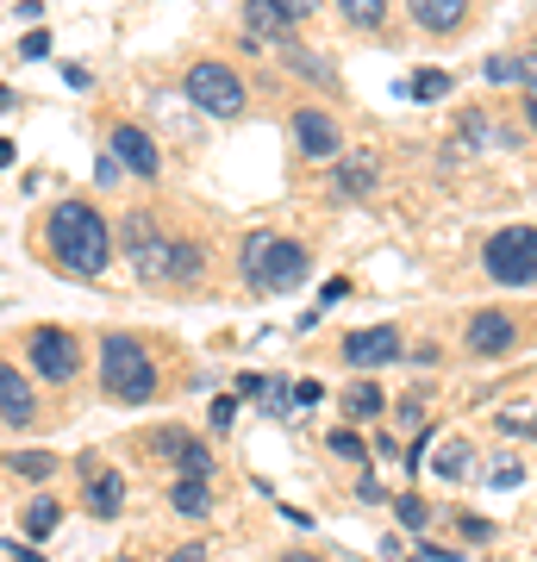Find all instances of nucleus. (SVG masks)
I'll list each match as a JSON object with an SVG mask.
<instances>
[{"label":"nucleus","instance_id":"nucleus-28","mask_svg":"<svg viewBox=\"0 0 537 562\" xmlns=\"http://www.w3.org/2000/svg\"><path fill=\"white\" fill-rule=\"evenodd\" d=\"M318 7H325V0H276V13H281L288 25H294V20H313Z\"/></svg>","mask_w":537,"mask_h":562},{"label":"nucleus","instance_id":"nucleus-1","mask_svg":"<svg viewBox=\"0 0 537 562\" xmlns=\"http://www.w3.org/2000/svg\"><path fill=\"white\" fill-rule=\"evenodd\" d=\"M44 244H51L57 269H69V276H100L107 257H113V232H107V220H100L88 201H57L51 206Z\"/></svg>","mask_w":537,"mask_h":562},{"label":"nucleus","instance_id":"nucleus-30","mask_svg":"<svg viewBox=\"0 0 537 562\" xmlns=\"http://www.w3.org/2000/svg\"><path fill=\"white\" fill-rule=\"evenodd\" d=\"M518 482H525V469H518V462H494V487H500V494H513Z\"/></svg>","mask_w":537,"mask_h":562},{"label":"nucleus","instance_id":"nucleus-22","mask_svg":"<svg viewBox=\"0 0 537 562\" xmlns=\"http://www.w3.org/2000/svg\"><path fill=\"white\" fill-rule=\"evenodd\" d=\"M57 519H63V506L51 501V494H38V501L25 506V531H32V543L51 538V531H57Z\"/></svg>","mask_w":537,"mask_h":562},{"label":"nucleus","instance_id":"nucleus-12","mask_svg":"<svg viewBox=\"0 0 537 562\" xmlns=\"http://www.w3.org/2000/svg\"><path fill=\"white\" fill-rule=\"evenodd\" d=\"M0 413H7V425H32V413H38L32 382H25L20 369H0Z\"/></svg>","mask_w":537,"mask_h":562},{"label":"nucleus","instance_id":"nucleus-4","mask_svg":"<svg viewBox=\"0 0 537 562\" xmlns=\"http://www.w3.org/2000/svg\"><path fill=\"white\" fill-rule=\"evenodd\" d=\"M100 382H107L113 401L144 406L157 394V362L144 357V344H132L125 331H107V338H100Z\"/></svg>","mask_w":537,"mask_h":562},{"label":"nucleus","instance_id":"nucleus-43","mask_svg":"<svg viewBox=\"0 0 537 562\" xmlns=\"http://www.w3.org/2000/svg\"><path fill=\"white\" fill-rule=\"evenodd\" d=\"M532 132H537V101H532Z\"/></svg>","mask_w":537,"mask_h":562},{"label":"nucleus","instance_id":"nucleus-7","mask_svg":"<svg viewBox=\"0 0 537 562\" xmlns=\"http://www.w3.org/2000/svg\"><path fill=\"white\" fill-rule=\"evenodd\" d=\"M32 369H38L44 382H76L81 344L69 331H57V325H44V331H32Z\"/></svg>","mask_w":537,"mask_h":562},{"label":"nucleus","instance_id":"nucleus-29","mask_svg":"<svg viewBox=\"0 0 537 562\" xmlns=\"http://www.w3.org/2000/svg\"><path fill=\"white\" fill-rule=\"evenodd\" d=\"M20 57H25V63L51 57V32H25V38H20Z\"/></svg>","mask_w":537,"mask_h":562},{"label":"nucleus","instance_id":"nucleus-32","mask_svg":"<svg viewBox=\"0 0 537 562\" xmlns=\"http://www.w3.org/2000/svg\"><path fill=\"white\" fill-rule=\"evenodd\" d=\"M488 132H494V125L481 120V113H469V120H462V144H488Z\"/></svg>","mask_w":537,"mask_h":562},{"label":"nucleus","instance_id":"nucleus-34","mask_svg":"<svg viewBox=\"0 0 537 562\" xmlns=\"http://www.w3.org/2000/svg\"><path fill=\"white\" fill-rule=\"evenodd\" d=\"M462 531H469L476 543H488V538H494V519H476V513H462Z\"/></svg>","mask_w":537,"mask_h":562},{"label":"nucleus","instance_id":"nucleus-3","mask_svg":"<svg viewBox=\"0 0 537 562\" xmlns=\"http://www.w3.org/2000/svg\"><path fill=\"white\" fill-rule=\"evenodd\" d=\"M244 281L250 288H269V294H288L306 281V250L281 232H250L244 238Z\"/></svg>","mask_w":537,"mask_h":562},{"label":"nucleus","instance_id":"nucleus-33","mask_svg":"<svg viewBox=\"0 0 537 562\" xmlns=\"http://www.w3.org/2000/svg\"><path fill=\"white\" fill-rule=\"evenodd\" d=\"M232 419H238V401H232V394H220V401H213V425H220V431H232Z\"/></svg>","mask_w":537,"mask_h":562},{"label":"nucleus","instance_id":"nucleus-18","mask_svg":"<svg viewBox=\"0 0 537 562\" xmlns=\"http://www.w3.org/2000/svg\"><path fill=\"white\" fill-rule=\"evenodd\" d=\"M469 462H476L469 438H450V443H438V457H432V475H438V482H462V475H469Z\"/></svg>","mask_w":537,"mask_h":562},{"label":"nucleus","instance_id":"nucleus-21","mask_svg":"<svg viewBox=\"0 0 537 562\" xmlns=\"http://www.w3.org/2000/svg\"><path fill=\"white\" fill-rule=\"evenodd\" d=\"M338 13L357 32H381V20H388V0H338Z\"/></svg>","mask_w":537,"mask_h":562},{"label":"nucleus","instance_id":"nucleus-20","mask_svg":"<svg viewBox=\"0 0 537 562\" xmlns=\"http://www.w3.org/2000/svg\"><path fill=\"white\" fill-rule=\"evenodd\" d=\"M7 469H13V475H25V482H44V475H57V457H51V450H13V457H7Z\"/></svg>","mask_w":537,"mask_h":562},{"label":"nucleus","instance_id":"nucleus-36","mask_svg":"<svg viewBox=\"0 0 537 562\" xmlns=\"http://www.w3.org/2000/svg\"><path fill=\"white\" fill-rule=\"evenodd\" d=\"M318 394H325L318 382H294V406H318Z\"/></svg>","mask_w":537,"mask_h":562},{"label":"nucleus","instance_id":"nucleus-27","mask_svg":"<svg viewBox=\"0 0 537 562\" xmlns=\"http://www.w3.org/2000/svg\"><path fill=\"white\" fill-rule=\"evenodd\" d=\"M488 81H525V57H488Z\"/></svg>","mask_w":537,"mask_h":562},{"label":"nucleus","instance_id":"nucleus-26","mask_svg":"<svg viewBox=\"0 0 537 562\" xmlns=\"http://www.w3.org/2000/svg\"><path fill=\"white\" fill-rule=\"evenodd\" d=\"M332 457H344V462H369V450H362L357 431H332Z\"/></svg>","mask_w":537,"mask_h":562},{"label":"nucleus","instance_id":"nucleus-38","mask_svg":"<svg viewBox=\"0 0 537 562\" xmlns=\"http://www.w3.org/2000/svg\"><path fill=\"white\" fill-rule=\"evenodd\" d=\"M94 176H100V188H113V181H120V157H100Z\"/></svg>","mask_w":537,"mask_h":562},{"label":"nucleus","instance_id":"nucleus-19","mask_svg":"<svg viewBox=\"0 0 537 562\" xmlns=\"http://www.w3.org/2000/svg\"><path fill=\"white\" fill-rule=\"evenodd\" d=\"M450 94V76L444 69H413L406 76V101H444Z\"/></svg>","mask_w":537,"mask_h":562},{"label":"nucleus","instance_id":"nucleus-41","mask_svg":"<svg viewBox=\"0 0 537 562\" xmlns=\"http://www.w3.org/2000/svg\"><path fill=\"white\" fill-rule=\"evenodd\" d=\"M276 562H318L313 550H288V557H276Z\"/></svg>","mask_w":537,"mask_h":562},{"label":"nucleus","instance_id":"nucleus-17","mask_svg":"<svg viewBox=\"0 0 537 562\" xmlns=\"http://www.w3.org/2000/svg\"><path fill=\"white\" fill-rule=\"evenodd\" d=\"M169 501H176V513H188V519H206V513H213V494H206V475H181V482L169 487Z\"/></svg>","mask_w":537,"mask_h":562},{"label":"nucleus","instance_id":"nucleus-5","mask_svg":"<svg viewBox=\"0 0 537 562\" xmlns=\"http://www.w3.org/2000/svg\"><path fill=\"white\" fill-rule=\"evenodd\" d=\"M481 262H488V276L500 288H532L537 281V225H506V232H494L488 250H481Z\"/></svg>","mask_w":537,"mask_h":562},{"label":"nucleus","instance_id":"nucleus-11","mask_svg":"<svg viewBox=\"0 0 537 562\" xmlns=\"http://www.w3.org/2000/svg\"><path fill=\"white\" fill-rule=\"evenodd\" d=\"M294 144L306 150V157H338V125L306 106V113H294Z\"/></svg>","mask_w":537,"mask_h":562},{"label":"nucleus","instance_id":"nucleus-31","mask_svg":"<svg viewBox=\"0 0 537 562\" xmlns=\"http://www.w3.org/2000/svg\"><path fill=\"white\" fill-rule=\"evenodd\" d=\"M400 525H406V531H418V525H425V501H418V494H406V501H400Z\"/></svg>","mask_w":537,"mask_h":562},{"label":"nucleus","instance_id":"nucleus-8","mask_svg":"<svg viewBox=\"0 0 537 562\" xmlns=\"http://www.w3.org/2000/svg\"><path fill=\"white\" fill-rule=\"evenodd\" d=\"M406 344H400V331L394 325H369V331H350L344 338V362L350 369H381V362H394Z\"/></svg>","mask_w":537,"mask_h":562},{"label":"nucleus","instance_id":"nucleus-6","mask_svg":"<svg viewBox=\"0 0 537 562\" xmlns=\"http://www.w3.org/2000/svg\"><path fill=\"white\" fill-rule=\"evenodd\" d=\"M181 88H188V101H194L200 113H213V120H238L244 101H250V94H244V81L232 76L225 63H194Z\"/></svg>","mask_w":537,"mask_h":562},{"label":"nucleus","instance_id":"nucleus-24","mask_svg":"<svg viewBox=\"0 0 537 562\" xmlns=\"http://www.w3.org/2000/svg\"><path fill=\"white\" fill-rule=\"evenodd\" d=\"M500 431H506V438H537V406H513V413H500Z\"/></svg>","mask_w":537,"mask_h":562},{"label":"nucleus","instance_id":"nucleus-44","mask_svg":"<svg viewBox=\"0 0 537 562\" xmlns=\"http://www.w3.org/2000/svg\"><path fill=\"white\" fill-rule=\"evenodd\" d=\"M125 562H132V557H125Z\"/></svg>","mask_w":537,"mask_h":562},{"label":"nucleus","instance_id":"nucleus-37","mask_svg":"<svg viewBox=\"0 0 537 562\" xmlns=\"http://www.w3.org/2000/svg\"><path fill=\"white\" fill-rule=\"evenodd\" d=\"M357 501L376 506V501H388V494H381V482H369V475H362V482H357Z\"/></svg>","mask_w":537,"mask_h":562},{"label":"nucleus","instance_id":"nucleus-14","mask_svg":"<svg viewBox=\"0 0 537 562\" xmlns=\"http://www.w3.org/2000/svg\"><path fill=\"white\" fill-rule=\"evenodd\" d=\"M406 7H413V20L425 32H457L469 20V0H406Z\"/></svg>","mask_w":537,"mask_h":562},{"label":"nucleus","instance_id":"nucleus-23","mask_svg":"<svg viewBox=\"0 0 537 562\" xmlns=\"http://www.w3.org/2000/svg\"><path fill=\"white\" fill-rule=\"evenodd\" d=\"M344 413H350V419H376V413H381V387L376 382L344 387Z\"/></svg>","mask_w":537,"mask_h":562},{"label":"nucleus","instance_id":"nucleus-16","mask_svg":"<svg viewBox=\"0 0 537 562\" xmlns=\"http://www.w3.org/2000/svg\"><path fill=\"white\" fill-rule=\"evenodd\" d=\"M81 501H88V513H94V519H113V513L125 506V475L100 469L94 482H88V494H81Z\"/></svg>","mask_w":537,"mask_h":562},{"label":"nucleus","instance_id":"nucleus-35","mask_svg":"<svg viewBox=\"0 0 537 562\" xmlns=\"http://www.w3.org/2000/svg\"><path fill=\"white\" fill-rule=\"evenodd\" d=\"M344 294H350V281H338V276H332V281H325V288H318V306H332V301H344Z\"/></svg>","mask_w":537,"mask_h":562},{"label":"nucleus","instance_id":"nucleus-2","mask_svg":"<svg viewBox=\"0 0 537 562\" xmlns=\"http://www.w3.org/2000/svg\"><path fill=\"white\" fill-rule=\"evenodd\" d=\"M120 244L125 257H132V269H138V281H150V288H181V281L200 276V250L194 244L169 238L157 220H144V213H132V220L120 225Z\"/></svg>","mask_w":537,"mask_h":562},{"label":"nucleus","instance_id":"nucleus-39","mask_svg":"<svg viewBox=\"0 0 537 562\" xmlns=\"http://www.w3.org/2000/svg\"><path fill=\"white\" fill-rule=\"evenodd\" d=\"M169 562H206V550H200V543H181V550H176Z\"/></svg>","mask_w":537,"mask_h":562},{"label":"nucleus","instance_id":"nucleus-40","mask_svg":"<svg viewBox=\"0 0 537 562\" xmlns=\"http://www.w3.org/2000/svg\"><path fill=\"white\" fill-rule=\"evenodd\" d=\"M0 550H7V557H13V562H44L38 550H13V543H0Z\"/></svg>","mask_w":537,"mask_h":562},{"label":"nucleus","instance_id":"nucleus-15","mask_svg":"<svg viewBox=\"0 0 537 562\" xmlns=\"http://www.w3.org/2000/svg\"><path fill=\"white\" fill-rule=\"evenodd\" d=\"M244 32H250V44H276L288 38V20L276 13V0H244Z\"/></svg>","mask_w":537,"mask_h":562},{"label":"nucleus","instance_id":"nucleus-13","mask_svg":"<svg viewBox=\"0 0 537 562\" xmlns=\"http://www.w3.org/2000/svg\"><path fill=\"white\" fill-rule=\"evenodd\" d=\"M376 176H381V162H376V157H344L338 169H332V188H338L344 201H362V194L376 188Z\"/></svg>","mask_w":537,"mask_h":562},{"label":"nucleus","instance_id":"nucleus-9","mask_svg":"<svg viewBox=\"0 0 537 562\" xmlns=\"http://www.w3.org/2000/svg\"><path fill=\"white\" fill-rule=\"evenodd\" d=\"M113 157H120V169H132L138 181H150V176L163 169L150 132H138V125H113Z\"/></svg>","mask_w":537,"mask_h":562},{"label":"nucleus","instance_id":"nucleus-42","mask_svg":"<svg viewBox=\"0 0 537 562\" xmlns=\"http://www.w3.org/2000/svg\"><path fill=\"white\" fill-rule=\"evenodd\" d=\"M7 162H13V144H7V138H0V169H7Z\"/></svg>","mask_w":537,"mask_h":562},{"label":"nucleus","instance_id":"nucleus-25","mask_svg":"<svg viewBox=\"0 0 537 562\" xmlns=\"http://www.w3.org/2000/svg\"><path fill=\"white\" fill-rule=\"evenodd\" d=\"M257 401H262V413H276V419H281V413L294 406V387H288V382H269V375H262V394H257Z\"/></svg>","mask_w":537,"mask_h":562},{"label":"nucleus","instance_id":"nucleus-10","mask_svg":"<svg viewBox=\"0 0 537 562\" xmlns=\"http://www.w3.org/2000/svg\"><path fill=\"white\" fill-rule=\"evenodd\" d=\"M513 344H518V325L506 319V313H476V319H469V350H476V357H506Z\"/></svg>","mask_w":537,"mask_h":562}]
</instances>
